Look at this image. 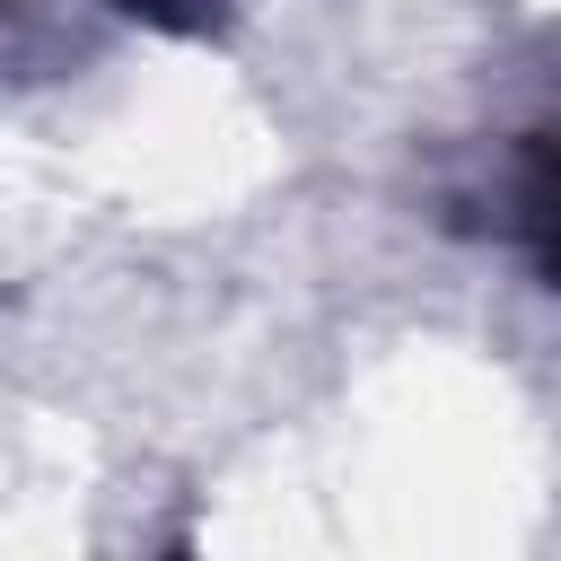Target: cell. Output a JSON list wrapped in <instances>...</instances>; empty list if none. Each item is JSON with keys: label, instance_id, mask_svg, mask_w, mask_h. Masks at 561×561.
Instances as JSON below:
<instances>
[{"label": "cell", "instance_id": "obj_1", "mask_svg": "<svg viewBox=\"0 0 561 561\" xmlns=\"http://www.w3.org/2000/svg\"><path fill=\"white\" fill-rule=\"evenodd\" d=\"M508 228L526 245V263L561 289V131H535L508 167Z\"/></svg>", "mask_w": 561, "mask_h": 561}]
</instances>
